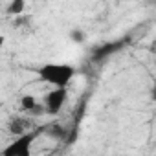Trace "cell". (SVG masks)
<instances>
[{
  "instance_id": "cell-1",
  "label": "cell",
  "mask_w": 156,
  "mask_h": 156,
  "mask_svg": "<svg viewBox=\"0 0 156 156\" xmlns=\"http://www.w3.org/2000/svg\"><path fill=\"white\" fill-rule=\"evenodd\" d=\"M37 75L42 83L53 85V87H68V83L73 79L75 68L72 64H57V62H48L37 68Z\"/></svg>"
},
{
  "instance_id": "cell-2",
  "label": "cell",
  "mask_w": 156,
  "mask_h": 156,
  "mask_svg": "<svg viewBox=\"0 0 156 156\" xmlns=\"http://www.w3.org/2000/svg\"><path fill=\"white\" fill-rule=\"evenodd\" d=\"M39 134H42V127L41 129H35V130H28V132H24V134H20V136H15L17 140L11 143V145H8L4 151H2V154L4 156H30V152H31V145H33V141L37 140V136Z\"/></svg>"
},
{
  "instance_id": "cell-3",
  "label": "cell",
  "mask_w": 156,
  "mask_h": 156,
  "mask_svg": "<svg viewBox=\"0 0 156 156\" xmlns=\"http://www.w3.org/2000/svg\"><path fill=\"white\" fill-rule=\"evenodd\" d=\"M129 42H130V37H121V39H114V41L103 42L99 46H94L90 51V61L92 62H103L105 59H108L114 53H119L123 48H127Z\"/></svg>"
},
{
  "instance_id": "cell-4",
  "label": "cell",
  "mask_w": 156,
  "mask_h": 156,
  "mask_svg": "<svg viewBox=\"0 0 156 156\" xmlns=\"http://www.w3.org/2000/svg\"><path fill=\"white\" fill-rule=\"evenodd\" d=\"M66 98H68V87H53V90L44 96V112L51 116L59 114Z\"/></svg>"
},
{
  "instance_id": "cell-5",
  "label": "cell",
  "mask_w": 156,
  "mask_h": 156,
  "mask_svg": "<svg viewBox=\"0 0 156 156\" xmlns=\"http://www.w3.org/2000/svg\"><path fill=\"white\" fill-rule=\"evenodd\" d=\"M30 127H31V121H30L28 118H20V116L13 118V119L8 123V130H9V134H13V136H20V134L28 132Z\"/></svg>"
},
{
  "instance_id": "cell-6",
  "label": "cell",
  "mask_w": 156,
  "mask_h": 156,
  "mask_svg": "<svg viewBox=\"0 0 156 156\" xmlns=\"http://www.w3.org/2000/svg\"><path fill=\"white\" fill-rule=\"evenodd\" d=\"M42 134L53 138V140H59V141H64L66 136H68V129L59 125V123H51V125H44L42 127Z\"/></svg>"
},
{
  "instance_id": "cell-7",
  "label": "cell",
  "mask_w": 156,
  "mask_h": 156,
  "mask_svg": "<svg viewBox=\"0 0 156 156\" xmlns=\"http://www.w3.org/2000/svg\"><path fill=\"white\" fill-rule=\"evenodd\" d=\"M24 9H26V0H11L6 8V11L9 15H22Z\"/></svg>"
},
{
  "instance_id": "cell-8",
  "label": "cell",
  "mask_w": 156,
  "mask_h": 156,
  "mask_svg": "<svg viewBox=\"0 0 156 156\" xmlns=\"http://www.w3.org/2000/svg\"><path fill=\"white\" fill-rule=\"evenodd\" d=\"M20 107H22V110H26V112H33V108L37 107V99H35V96H31V94H24V96L20 98Z\"/></svg>"
},
{
  "instance_id": "cell-9",
  "label": "cell",
  "mask_w": 156,
  "mask_h": 156,
  "mask_svg": "<svg viewBox=\"0 0 156 156\" xmlns=\"http://www.w3.org/2000/svg\"><path fill=\"white\" fill-rule=\"evenodd\" d=\"M70 39H72L75 44H83L85 39H87V33H85L83 30H72V31H70Z\"/></svg>"
},
{
  "instance_id": "cell-10",
  "label": "cell",
  "mask_w": 156,
  "mask_h": 156,
  "mask_svg": "<svg viewBox=\"0 0 156 156\" xmlns=\"http://www.w3.org/2000/svg\"><path fill=\"white\" fill-rule=\"evenodd\" d=\"M28 20H30V17H24V19L20 17V19H17V20H15V26H24Z\"/></svg>"
},
{
  "instance_id": "cell-11",
  "label": "cell",
  "mask_w": 156,
  "mask_h": 156,
  "mask_svg": "<svg viewBox=\"0 0 156 156\" xmlns=\"http://www.w3.org/2000/svg\"><path fill=\"white\" fill-rule=\"evenodd\" d=\"M4 41H6V37L0 35V50H2V46H4Z\"/></svg>"
}]
</instances>
